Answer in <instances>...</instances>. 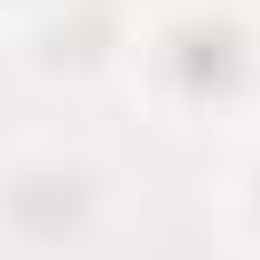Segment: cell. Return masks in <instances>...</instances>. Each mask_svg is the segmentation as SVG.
<instances>
[{
  "label": "cell",
  "mask_w": 260,
  "mask_h": 260,
  "mask_svg": "<svg viewBox=\"0 0 260 260\" xmlns=\"http://www.w3.org/2000/svg\"><path fill=\"white\" fill-rule=\"evenodd\" d=\"M168 75H177V93H195V103H205V93H233V84H242V38L195 19V28H177Z\"/></svg>",
  "instance_id": "cell-1"
},
{
  "label": "cell",
  "mask_w": 260,
  "mask_h": 260,
  "mask_svg": "<svg viewBox=\"0 0 260 260\" xmlns=\"http://www.w3.org/2000/svg\"><path fill=\"white\" fill-rule=\"evenodd\" d=\"M19 195H28L19 223H38V233H56V223H75V214H84V186H75V177H28Z\"/></svg>",
  "instance_id": "cell-2"
}]
</instances>
